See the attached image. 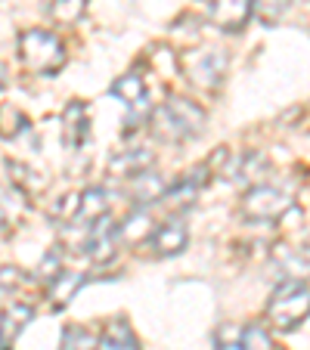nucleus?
Listing matches in <instances>:
<instances>
[{
  "instance_id": "nucleus-18",
  "label": "nucleus",
  "mask_w": 310,
  "mask_h": 350,
  "mask_svg": "<svg viewBox=\"0 0 310 350\" xmlns=\"http://www.w3.org/2000/svg\"><path fill=\"white\" fill-rule=\"evenodd\" d=\"M84 7H87V0H50L47 16L53 22H60V25H75L84 16Z\"/></svg>"
},
{
  "instance_id": "nucleus-9",
  "label": "nucleus",
  "mask_w": 310,
  "mask_h": 350,
  "mask_svg": "<svg viewBox=\"0 0 310 350\" xmlns=\"http://www.w3.org/2000/svg\"><path fill=\"white\" fill-rule=\"evenodd\" d=\"M103 217H109V202H106V189L99 186H90L78 196V208L72 214V224L75 226H93L99 224Z\"/></svg>"
},
{
  "instance_id": "nucleus-5",
  "label": "nucleus",
  "mask_w": 310,
  "mask_h": 350,
  "mask_svg": "<svg viewBox=\"0 0 310 350\" xmlns=\"http://www.w3.org/2000/svg\"><path fill=\"white\" fill-rule=\"evenodd\" d=\"M289 211L292 198L285 192L273 189V186H251L242 198V217L255 220V224H273Z\"/></svg>"
},
{
  "instance_id": "nucleus-6",
  "label": "nucleus",
  "mask_w": 310,
  "mask_h": 350,
  "mask_svg": "<svg viewBox=\"0 0 310 350\" xmlns=\"http://www.w3.org/2000/svg\"><path fill=\"white\" fill-rule=\"evenodd\" d=\"M208 3V19L220 31H242L251 19V0H205Z\"/></svg>"
},
{
  "instance_id": "nucleus-13",
  "label": "nucleus",
  "mask_w": 310,
  "mask_h": 350,
  "mask_svg": "<svg viewBox=\"0 0 310 350\" xmlns=\"http://www.w3.org/2000/svg\"><path fill=\"white\" fill-rule=\"evenodd\" d=\"M149 165H152V152H146V149H127V152H115L112 155L109 171H112V177L133 180L137 174L149 171Z\"/></svg>"
},
{
  "instance_id": "nucleus-3",
  "label": "nucleus",
  "mask_w": 310,
  "mask_h": 350,
  "mask_svg": "<svg viewBox=\"0 0 310 350\" xmlns=\"http://www.w3.org/2000/svg\"><path fill=\"white\" fill-rule=\"evenodd\" d=\"M310 317V285L301 279H285L267 301V319L273 329L292 332Z\"/></svg>"
},
{
  "instance_id": "nucleus-1",
  "label": "nucleus",
  "mask_w": 310,
  "mask_h": 350,
  "mask_svg": "<svg viewBox=\"0 0 310 350\" xmlns=\"http://www.w3.org/2000/svg\"><path fill=\"white\" fill-rule=\"evenodd\" d=\"M205 127V112L186 96H171L149 115V131L162 143H186L198 137Z\"/></svg>"
},
{
  "instance_id": "nucleus-14",
  "label": "nucleus",
  "mask_w": 310,
  "mask_h": 350,
  "mask_svg": "<svg viewBox=\"0 0 310 350\" xmlns=\"http://www.w3.org/2000/svg\"><path fill=\"white\" fill-rule=\"evenodd\" d=\"M165 189H168L165 180H162L155 171H143L131 180V196H133V202H137V208H146V205H152V202H162Z\"/></svg>"
},
{
  "instance_id": "nucleus-17",
  "label": "nucleus",
  "mask_w": 310,
  "mask_h": 350,
  "mask_svg": "<svg viewBox=\"0 0 310 350\" xmlns=\"http://www.w3.org/2000/svg\"><path fill=\"white\" fill-rule=\"evenodd\" d=\"M99 347V332L87 329V325H68L62 332V350H96Z\"/></svg>"
},
{
  "instance_id": "nucleus-10",
  "label": "nucleus",
  "mask_w": 310,
  "mask_h": 350,
  "mask_svg": "<svg viewBox=\"0 0 310 350\" xmlns=\"http://www.w3.org/2000/svg\"><path fill=\"white\" fill-rule=\"evenodd\" d=\"M90 137V121H87L84 103H68L66 115H62V139L68 149H81Z\"/></svg>"
},
{
  "instance_id": "nucleus-2",
  "label": "nucleus",
  "mask_w": 310,
  "mask_h": 350,
  "mask_svg": "<svg viewBox=\"0 0 310 350\" xmlns=\"http://www.w3.org/2000/svg\"><path fill=\"white\" fill-rule=\"evenodd\" d=\"M19 62L25 66V72L50 78V75L62 72V66H66V46L53 31L28 28V31L19 34Z\"/></svg>"
},
{
  "instance_id": "nucleus-21",
  "label": "nucleus",
  "mask_w": 310,
  "mask_h": 350,
  "mask_svg": "<svg viewBox=\"0 0 310 350\" xmlns=\"http://www.w3.org/2000/svg\"><path fill=\"white\" fill-rule=\"evenodd\" d=\"M289 7H292V0H251V13L264 22V25L283 19Z\"/></svg>"
},
{
  "instance_id": "nucleus-12",
  "label": "nucleus",
  "mask_w": 310,
  "mask_h": 350,
  "mask_svg": "<svg viewBox=\"0 0 310 350\" xmlns=\"http://www.w3.org/2000/svg\"><path fill=\"white\" fill-rule=\"evenodd\" d=\"M87 279H90L87 273H60L56 279H50V282H47V297H50V304H53L56 310H62L68 301H75V295L87 285Z\"/></svg>"
},
{
  "instance_id": "nucleus-20",
  "label": "nucleus",
  "mask_w": 310,
  "mask_h": 350,
  "mask_svg": "<svg viewBox=\"0 0 310 350\" xmlns=\"http://www.w3.org/2000/svg\"><path fill=\"white\" fill-rule=\"evenodd\" d=\"M239 350H273V338L264 325H245L239 329Z\"/></svg>"
},
{
  "instance_id": "nucleus-19",
  "label": "nucleus",
  "mask_w": 310,
  "mask_h": 350,
  "mask_svg": "<svg viewBox=\"0 0 310 350\" xmlns=\"http://www.w3.org/2000/svg\"><path fill=\"white\" fill-rule=\"evenodd\" d=\"M22 131H28V118L22 115V109L13 106V103H3V106H0V137L13 139V137H19Z\"/></svg>"
},
{
  "instance_id": "nucleus-23",
  "label": "nucleus",
  "mask_w": 310,
  "mask_h": 350,
  "mask_svg": "<svg viewBox=\"0 0 310 350\" xmlns=\"http://www.w3.org/2000/svg\"><path fill=\"white\" fill-rule=\"evenodd\" d=\"M3 81H7V68L0 66V87H3Z\"/></svg>"
},
{
  "instance_id": "nucleus-8",
  "label": "nucleus",
  "mask_w": 310,
  "mask_h": 350,
  "mask_svg": "<svg viewBox=\"0 0 310 350\" xmlns=\"http://www.w3.org/2000/svg\"><path fill=\"white\" fill-rule=\"evenodd\" d=\"M112 93L125 103L131 121H140L143 115H149V90H146V81L140 75H125L112 84Z\"/></svg>"
},
{
  "instance_id": "nucleus-15",
  "label": "nucleus",
  "mask_w": 310,
  "mask_h": 350,
  "mask_svg": "<svg viewBox=\"0 0 310 350\" xmlns=\"http://www.w3.org/2000/svg\"><path fill=\"white\" fill-rule=\"evenodd\" d=\"M28 319H31V307L25 304H13L0 313V350H7L13 344V338L25 329Z\"/></svg>"
},
{
  "instance_id": "nucleus-11",
  "label": "nucleus",
  "mask_w": 310,
  "mask_h": 350,
  "mask_svg": "<svg viewBox=\"0 0 310 350\" xmlns=\"http://www.w3.org/2000/svg\"><path fill=\"white\" fill-rule=\"evenodd\" d=\"M152 230H155V226H152L149 211H146V208H133V211L125 217V224L115 226V236H118V242H125V245H146L152 236Z\"/></svg>"
},
{
  "instance_id": "nucleus-16",
  "label": "nucleus",
  "mask_w": 310,
  "mask_h": 350,
  "mask_svg": "<svg viewBox=\"0 0 310 350\" xmlns=\"http://www.w3.org/2000/svg\"><path fill=\"white\" fill-rule=\"evenodd\" d=\"M96 350H140V347H137V338H133L131 325L118 319V323L106 325V332L99 335V347Z\"/></svg>"
},
{
  "instance_id": "nucleus-4",
  "label": "nucleus",
  "mask_w": 310,
  "mask_h": 350,
  "mask_svg": "<svg viewBox=\"0 0 310 350\" xmlns=\"http://www.w3.org/2000/svg\"><path fill=\"white\" fill-rule=\"evenodd\" d=\"M227 66H230L227 53L224 50H214V46L190 50V53L180 56V68H183L186 78L196 87H202V90L220 87V81H224V75H227Z\"/></svg>"
},
{
  "instance_id": "nucleus-22",
  "label": "nucleus",
  "mask_w": 310,
  "mask_h": 350,
  "mask_svg": "<svg viewBox=\"0 0 310 350\" xmlns=\"http://www.w3.org/2000/svg\"><path fill=\"white\" fill-rule=\"evenodd\" d=\"M218 350H239V329L236 325H220L218 329Z\"/></svg>"
},
{
  "instance_id": "nucleus-7",
  "label": "nucleus",
  "mask_w": 310,
  "mask_h": 350,
  "mask_svg": "<svg viewBox=\"0 0 310 350\" xmlns=\"http://www.w3.org/2000/svg\"><path fill=\"white\" fill-rule=\"evenodd\" d=\"M186 242H190V232H186V226L180 224V220H165V224H159L155 230H152L149 236V248L155 258H174V254H183Z\"/></svg>"
}]
</instances>
